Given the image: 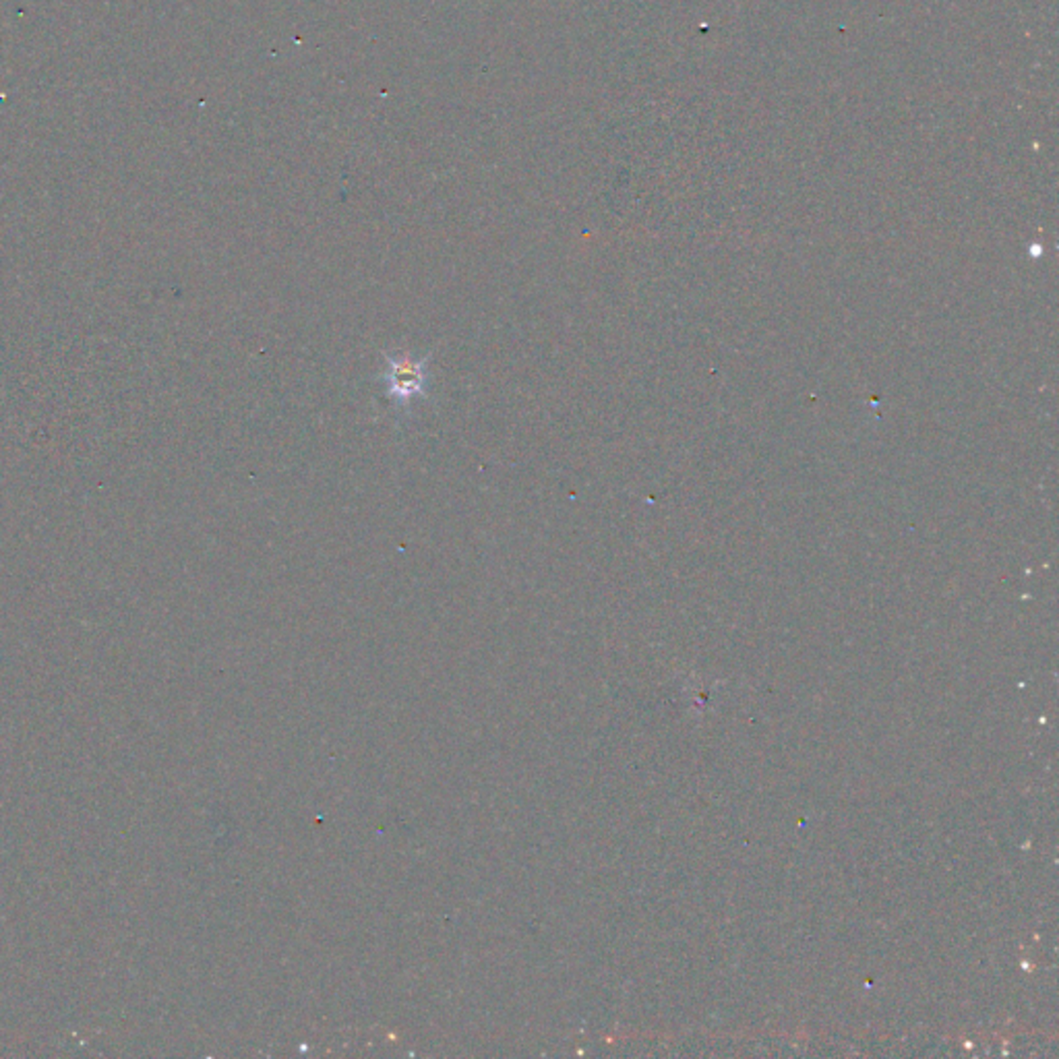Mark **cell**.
<instances>
[{"label": "cell", "mask_w": 1059, "mask_h": 1059, "mask_svg": "<svg viewBox=\"0 0 1059 1059\" xmlns=\"http://www.w3.org/2000/svg\"><path fill=\"white\" fill-rule=\"evenodd\" d=\"M383 381L389 398L398 403H410L418 395L427 393V364H424V360H412L410 355H389Z\"/></svg>", "instance_id": "6da1fadb"}]
</instances>
